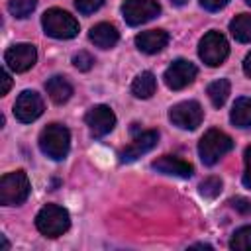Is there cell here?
<instances>
[{
  "label": "cell",
  "mask_w": 251,
  "mask_h": 251,
  "mask_svg": "<svg viewBox=\"0 0 251 251\" xmlns=\"http://www.w3.org/2000/svg\"><path fill=\"white\" fill-rule=\"evenodd\" d=\"M39 149L53 161H63L71 149V133L61 124H49L39 133Z\"/></svg>",
  "instance_id": "cell-1"
},
{
  "label": "cell",
  "mask_w": 251,
  "mask_h": 251,
  "mask_svg": "<svg viewBox=\"0 0 251 251\" xmlns=\"http://www.w3.org/2000/svg\"><path fill=\"white\" fill-rule=\"evenodd\" d=\"M35 227L45 237H59L71 227V216L63 206L47 204L37 212Z\"/></svg>",
  "instance_id": "cell-2"
},
{
  "label": "cell",
  "mask_w": 251,
  "mask_h": 251,
  "mask_svg": "<svg viewBox=\"0 0 251 251\" xmlns=\"http://www.w3.org/2000/svg\"><path fill=\"white\" fill-rule=\"evenodd\" d=\"M233 149V139L222 129H208L198 141V155L204 165H216Z\"/></svg>",
  "instance_id": "cell-3"
},
{
  "label": "cell",
  "mask_w": 251,
  "mask_h": 251,
  "mask_svg": "<svg viewBox=\"0 0 251 251\" xmlns=\"http://www.w3.org/2000/svg\"><path fill=\"white\" fill-rule=\"evenodd\" d=\"M31 190L29 178L25 171H14L0 178V204L4 206H20L27 200Z\"/></svg>",
  "instance_id": "cell-4"
},
{
  "label": "cell",
  "mask_w": 251,
  "mask_h": 251,
  "mask_svg": "<svg viewBox=\"0 0 251 251\" xmlns=\"http://www.w3.org/2000/svg\"><path fill=\"white\" fill-rule=\"evenodd\" d=\"M43 31L55 39H73L78 33V22L61 8H51L41 16Z\"/></svg>",
  "instance_id": "cell-5"
},
{
  "label": "cell",
  "mask_w": 251,
  "mask_h": 251,
  "mask_svg": "<svg viewBox=\"0 0 251 251\" xmlns=\"http://www.w3.org/2000/svg\"><path fill=\"white\" fill-rule=\"evenodd\" d=\"M198 55L208 67H220L229 55V43L220 31H208L198 43Z\"/></svg>",
  "instance_id": "cell-6"
},
{
  "label": "cell",
  "mask_w": 251,
  "mask_h": 251,
  "mask_svg": "<svg viewBox=\"0 0 251 251\" xmlns=\"http://www.w3.org/2000/svg\"><path fill=\"white\" fill-rule=\"evenodd\" d=\"M161 14L157 0H126L122 4V16L127 25H141Z\"/></svg>",
  "instance_id": "cell-7"
},
{
  "label": "cell",
  "mask_w": 251,
  "mask_h": 251,
  "mask_svg": "<svg viewBox=\"0 0 251 251\" xmlns=\"http://www.w3.org/2000/svg\"><path fill=\"white\" fill-rule=\"evenodd\" d=\"M204 110L196 100L178 102L169 110V120L180 129H196L202 124Z\"/></svg>",
  "instance_id": "cell-8"
},
{
  "label": "cell",
  "mask_w": 251,
  "mask_h": 251,
  "mask_svg": "<svg viewBox=\"0 0 251 251\" xmlns=\"http://www.w3.org/2000/svg\"><path fill=\"white\" fill-rule=\"evenodd\" d=\"M196 75H198V69L194 63H190L186 59H176L167 67L163 78L171 90H182L194 82Z\"/></svg>",
  "instance_id": "cell-9"
},
{
  "label": "cell",
  "mask_w": 251,
  "mask_h": 251,
  "mask_svg": "<svg viewBox=\"0 0 251 251\" xmlns=\"http://www.w3.org/2000/svg\"><path fill=\"white\" fill-rule=\"evenodd\" d=\"M84 122L88 126L92 137H104V135H108L114 129V126H116V114L112 112L110 106L98 104V106H92L86 112Z\"/></svg>",
  "instance_id": "cell-10"
},
{
  "label": "cell",
  "mask_w": 251,
  "mask_h": 251,
  "mask_svg": "<svg viewBox=\"0 0 251 251\" xmlns=\"http://www.w3.org/2000/svg\"><path fill=\"white\" fill-rule=\"evenodd\" d=\"M37 61V51L31 43H16L4 53V63L14 73H25L29 71Z\"/></svg>",
  "instance_id": "cell-11"
},
{
  "label": "cell",
  "mask_w": 251,
  "mask_h": 251,
  "mask_svg": "<svg viewBox=\"0 0 251 251\" xmlns=\"http://www.w3.org/2000/svg\"><path fill=\"white\" fill-rule=\"evenodd\" d=\"M43 98L35 90H24L14 102V116L22 124H29L43 114Z\"/></svg>",
  "instance_id": "cell-12"
},
{
  "label": "cell",
  "mask_w": 251,
  "mask_h": 251,
  "mask_svg": "<svg viewBox=\"0 0 251 251\" xmlns=\"http://www.w3.org/2000/svg\"><path fill=\"white\" fill-rule=\"evenodd\" d=\"M159 141V131L155 129H149V131H141L127 147H124L120 151V161L122 163H131V161H137L141 155L149 153Z\"/></svg>",
  "instance_id": "cell-13"
},
{
  "label": "cell",
  "mask_w": 251,
  "mask_h": 251,
  "mask_svg": "<svg viewBox=\"0 0 251 251\" xmlns=\"http://www.w3.org/2000/svg\"><path fill=\"white\" fill-rule=\"evenodd\" d=\"M151 167L161 175L178 176V178H190L192 173H194V167L188 161H184L180 157H175V155H163V157L155 159L151 163Z\"/></svg>",
  "instance_id": "cell-14"
},
{
  "label": "cell",
  "mask_w": 251,
  "mask_h": 251,
  "mask_svg": "<svg viewBox=\"0 0 251 251\" xmlns=\"http://www.w3.org/2000/svg\"><path fill=\"white\" fill-rule=\"evenodd\" d=\"M167 43H169V33L165 29H149V31H141L139 35H135L137 49L147 55L163 51L167 47Z\"/></svg>",
  "instance_id": "cell-15"
},
{
  "label": "cell",
  "mask_w": 251,
  "mask_h": 251,
  "mask_svg": "<svg viewBox=\"0 0 251 251\" xmlns=\"http://www.w3.org/2000/svg\"><path fill=\"white\" fill-rule=\"evenodd\" d=\"M90 41L100 47V49H112L118 39H120V31L114 24H108V22H100L96 24L94 27H90V33H88Z\"/></svg>",
  "instance_id": "cell-16"
},
{
  "label": "cell",
  "mask_w": 251,
  "mask_h": 251,
  "mask_svg": "<svg viewBox=\"0 0 251 251\" xmlns=\"http://www.w3.org/2000/svg\"><path fill=\"white\" fill-rule=\"evenodd\" d=\"M45 90L49 94V98L55 102V104H65L71 96H73V84L61 76V75H55L51 76L47 82H45Z\"/></svg>",
  "instance_id": "cell-17"
},
{
  "label": "cell",
  "mask_w": 251,
  "mask_h": 251,
  "mask_svg": "<svg viewBox=\"0 0 251 251\" xmlns=\"http://www.w3.org/2000/svg\"><path fill=\"white\" fill-rule=\"evenodd\" d=\"M155 90H157V78H155V75L151 71L139 73L131 82V94L135 98H143V100L151 98L155 94Z\"/></svg>",
  "instance_id": "cell-18"
},
{
  "label": "cell",
  "mask_w": 251,
  "mask_h": 251,
  "mask_svg": "<svg viewBox=\"0 0 251 251\" xmlns=\"http://www.w3.org/2000/svg\"><path fill=\"white\" fill-rule=\"evenodd\" d=\"M229 120L235 127H251V98L241 96L233 102Z\"/></svg>",
  "instance_id": "cell-19"
},
{
  "label": "cell",
  "mask_w": 251,
  "mask_h": 251,
  "mask_svg": "<svg viewBox=\"0 0 251 251\" xmlns=\"http://www.w3.org/2000/svg\"><path fill=\"white\" fill-rule=\"evenodd\" d=\"M229 31L239 43L251 41V14H239L229 22Z\"/></svg>",
  "instance_id": "cell-20"
},
{
  "label": "cell",
  "mask_w": 251,
  "mask_h": 251,
  "mask_svg": "<svg viewBox=\"0 0 251 251\" xmlns=\"http://www.w3.org/2000/svg\"><path fill=\"white\" fill-rule=\"evenodd\" d=\"M206 92H208V98H210L212 106L222 108V106L226 104L227 96H229V80H226V78H218V80H214V82L208 84Z\"/></svg>",
  "instance_id": "cell-21"
},
{
  "label": "cell",
  "mask_w": 251,
  "mask_h": 251,
  "mask_svg": "<svg viewBox=\"0 0 251 251\" xmlns=\"http://www.w3.org/2000/svg\"><path fill=\"white\" fill-rule=\"evenodd\" d=\"M229 247L235 251H251V226H243L233 231Z\"/></svg>",
  "instance_id": "cell-22"
},
{
  "label": "cell",
  "mask_w": 251,
  "mask_h": 251,
  "mask_svg": "<svg viewBox=\"0 0 251 251\" xmlns=\"http://www.w3.org/2000/svg\"><path fill=\"white\" fill-rule=\"evenodd\" d=\"M37 6V0H10L8 2V10L12 16L16 18H27Z\"/></svg>",
  "instance_id": "cell-23"
},
{
  "label": "cell",
  "mask_w": 251,
  "mask_h": 251,
  "mask_svg": "<svg viewBox=\"0 0 251 251\" xmlns=\"http://www.w3.org/2000/svg\"><path fill=\"white\" fill-rule=\"evenodd\" d=\"M222 180L218 178V176H208V178H204L202 182H200V186H198V190H200V194L204 196V198H216L220 192H222Z\"/></svg>",
  "instance_id": "cell-24"
},
{
  "label": "cell",
  "mask_w": 251,
  "mask_h": 251,
  "mask_svg": "<svg viewBox=\"0 0 251 251\" xmlns=\"http://www.w3.org/2000/svg\"><path fill=\"white\" fill-rule=\"evenodd\" d=\"M73 65L78 69V71H90L92 65H94V57L86 51H78L75 57H73Z\"/></svg>",
  "instance_id": "cell-25"
},
{
  "label": "cell",
  "mask_w": 251,
  "mask_h": 251,
  "mask_svg": "<svg viewBox=\"0 0 251 251\" xmlns=\"http://www.w3.org/2000/svg\"><path fill=\"white\" fill-rule=\"evenodd\" d=\"M104 4V0H75V6L80 14L88 16V14H94L96 10H100Z\"/></svg>",
  "instance_id": "cell-26"
},
{
  "label": "cell",
  "mask_w": 251,
  "mask_h": 251,
  "mask_svg": "<svg viewBox=\"0 0 251 251\" xmlns=\"http://www.w3.org/2000/svg\"><path fill=\"white\" fill-rule=\"evenodd\" d=\"M229 204H231V208L237 210L239 214L251 216V200H247V198H243V196H235V198L229 200Z\"/></svg>",
  "instance_id": "cell-27"
},
{
  "label": "cell",
  "mask_w": 251,
  "mask_h": 251,
  "mask_svg": "<svg viewBox=\"0 0 251 251\" xmlns=\"http://www.w3.org/2000/svg\"><path fill=\"white\" fill-rule=\"evenodd\" d=\"M198 2H200V6H202L204 10H208V12H218V10L226 8L229 0H198Z\"/></svg>",
  "instance_id": "cell-28"
},
{
  "label": "cell",
  "mask_w": 251,
  "mask_h": 251,
  "mask_svg": "<svg viewBox=\"0 0 251 251\" xmlns=\"http://www.w3.org/2000/svg\"><path fill=\"white\" fill-rule=\"evenodd\" d=\"M245 173H243V184L251 188V145L245 149Z\"/></svg>",
  "instance_id": "cell-29"
},
{
  "label": "cell",
  "mask_w": 251,
  "mask_h": 251,
  "mask_svg": "<svg viewBox=\"0 0 251 251\" xmlns=\"http://www.w3.org/2000/svg\"><path fill=\"white\" fill-rule=\"evenodd\" d=\"M10 86H12V78H10L8 71H2V90H0V94H2V96H4V94H8Z\"/></svg>",
  "instance_id": "cell-30"
},
{
  "label": "cell",
  "mask_w": 251,
  "mask_h": 251,
  "mask_svg": "<svg viewBox=\"0 0 251 251\" xmlns=\"http://www.w3.org/2000/svg\"><path fill=\"white\" fill-rule=\"evenodd\" d=\"M243 73L251 78V53H247V57H245V61H243Z\"/></svg>",
  "instance_id": "cell-31"
},
{
  "label": "cell",
  "mask_w": 251,
  "mask_h": 251,
  "mask_svg": "<svg viewBox=\"0 0 251 251\" xmlns=\"http://www.w3.org/2000/svg\"><path fill=\"white\" fill-rule=\"evenodd\" d=\"M188 0H171V4H175V6H184Z\"/></svg>",
  "instance_id": "cell-32"
},
{
  "label": "cell",
  "mask_w": 251,
  "mask_h": 251,
  "mask_svg": "<svg viewBox=\"0 0 251 251\" xmlns=\"http://www.w3.org/2000/svg\"><path fill=\"white\" fill-rule=\"evenodd\" d=\"M0 239H2V247H4V249H8L10 245H8V241H6V237H4V235H0Z\"/></svg>",
  "instance_id": "cell-33"
},
{
  "label": "cell",
  "mask_w": 251,
  "mask_h": 251,
  "mask_svg": "<svg viewBox=\"0 0 251 251\" xmlns=\"http://www.w3.org/2000/svg\"><path fill=\"white\" fill-rule=\"evenodd\" d=\"M245 2H247V4H249V6H251V0H245Z\"/></svg>",
  "instance_id": "cell-34"
}]
</instances>
